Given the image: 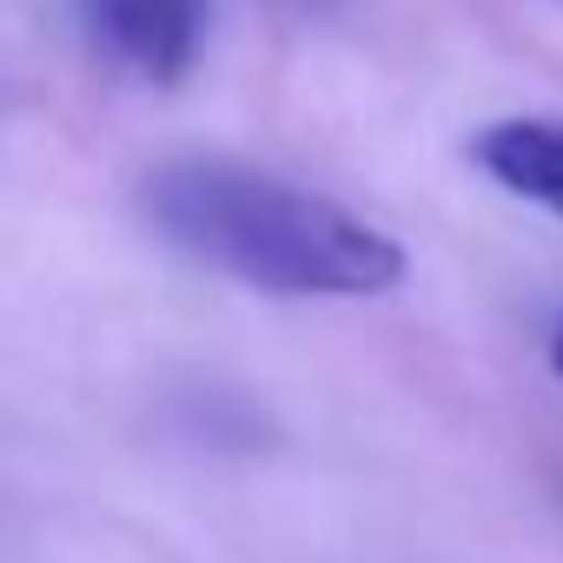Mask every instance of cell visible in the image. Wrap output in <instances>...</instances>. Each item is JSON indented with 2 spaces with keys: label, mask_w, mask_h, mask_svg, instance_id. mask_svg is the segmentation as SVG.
<instances>
[{
  "label": "cell",
  "mask_w": 563,
  "mask_h": 563,
  "mask_svg": "<svg viewBox=\"0 0 563 563\" xmlns=\"http://www.w3.org/2000/svg\"><path fill=\"white\" fill-rule=\"evenodd\" d=\"M550 365H556V378H563V325H556V339H550Z\"/></svg>",
  "instance_id": "277c9868"
},
{
  "label": "cell",
  "mask_w": 563,
  "mask_h": 563,
  "mask_svg": "<svg viewBox=\"0 0 563 563\" xmlns=\"http://www.w3.org/2000/svg\"><path fill=\"white\" fill-rule=\"evenodd\" d=\"M146 219L186 258L272 299H378L405 278V245L391 232L239 159L153 166Z\"/></svg>",
  "instance_id": "6da1fadb"
},
{
  "label": "cell",
  "mask_w": 563,
  "mask_h": 563,
  "mask_svg": "<svg viewBox=\"0 0 563 563\" xmlns=\"http://www.w3.org/2000/svg\"><path fill=\"white\" fill-rule=\"evenodd\" d=\"M471 159L517 199L563 219V126L550 120H497L471 140Z\"/></svg>",
  "instance_id": "3957f363"
},
{
  "label": "cell",
  "mask_w": 563,
  "mask_h": 563,
  "mask_svg": "<svg viewBox=\"0 0 563 563\" xmlns=\"http://www.w3.org/2000/svg\"><path fill=\"white\" fill-rule=\"evenodd\" d=\"M93 27L126 67L179 87L206 54V0H93Z\"/></svg>",
  "instance_id": "7a4b0ae2"
}]
</instances>
